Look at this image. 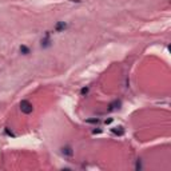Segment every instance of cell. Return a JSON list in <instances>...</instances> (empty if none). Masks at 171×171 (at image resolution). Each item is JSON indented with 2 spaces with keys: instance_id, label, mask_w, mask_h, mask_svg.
<instances>
[{
  "instance_id": "6da1fadb",
  "label": "cell",
  "mask_w": 171,
  "mask_h": 171,
  "mask_svg": "<svg viewBox=\"0 0 171 171\" xmlns=\"http://www.w3.org/2000/svg\"><path fill=\"white\" fill-rule=\"evenodd\" d=\"M20 110H21V112H24V114H31L32 110H33V107L28 100H21L20 102Z\"/></svg>"
},
{
  "instance_id": "7a4b0ae2",
  "label": "cell",
  "mask_w": 171,
  "mask_h": 171,
  "mask_svg": "<svg viewBox=\"0 0 171 171\" xmlns=\"http://www.w3.org/2000/svg\"><path fill=\"white\" fill-rule=\"evenodd\" d=\"M120 106H122V102L120 100H114V102L110 103V106H108V111H115V110H119L120 108Z\"/></svg>"
},
{
  "instance_id": "3957f363",
  "label": "cell",
  "mask_w": 171,
  "mask_h": 171,
  "mask_svg": "<svg viewBox=\"0 0 171 171\" xmlns=\"http://www.w3.org/2000/svg\"><path fill=\"white\" fill-rule=\"evenodd\" d=\"M111 132L115 134V135H123V134H124V128H123L122 126L114 127V128H111Z\"/></svg>"
},
{
  "instance_id": "277c9868",
  "label": "cell",
  "mask_w": 171,
  "mask_h": 171,
  "mask_svg": "<svg viewBox=\"0 0 171 171\" xmlns=\"http://www.w3.org/2000/svg\"><path fill=\"white\" fill-rule=\"evenodd\" d=\"M67 28V24H65L64 21H59L56 25H55V31L56 32H60V31H63V29Z\"/></svg>"
},
{
  "instance_id": "5b68a950",
  "label": "cell",
  "mask_w": 171,
  "mask_h": 171,
  "mask_svg": "<svg viewBox=\"0 0 171 171\" xmlns=\"http://www.w3.org/2000/svg\"><path fill=\"white\" fill-rule=\"evenodd\" d=\"M48 45H49V32H45L44 39L41 40V47L45 48V47H48Z\"/></svg>"
},
{
  "instance_id": "8992f818",
  "label": "cell",
  "mask_w": 171,
  "mask_h": 171,
  "mask_svg": "<svg viewBox=\"0 0 171 171\" xmlns=\"http://www.w3.org/2000/svg\"><path fill=\"white\" fill-rule=\"evenodd\" d=\"M61 152H63V155H65V156H72V150H71L69 146L63 147V148H61Z\"/></svg>"
},
{
  "instance_id": "52a82bcc",
  "label": "cell",
  "mask_w": 171,
  "mask_h": 171,
  "mask_svg": "<svg viewBox=\"0 0 171 171\" xmlns=\"http://www.w3.org/2000/svg\"><path fill=\"white\" fill-rule=\"evenodd\" d=\"M19 51H20V52L23 53V55H28V53H29V48L27 47V45H20Z\"/></svg>"
},
{
  "instance_id": "ba28073f",
  "label": "cell",
  "mask_w": 171,
  "mask_h": 171,
  "mask_svg": "<svg viewBox=\"0 0 171 171\" xmlns=\"http://www.w3.org/2000/svg\"><path fill=\"white\" fill-rule=\"evenodd\" d=\"M80 94L83 95V96H85V95L88 94V87H84V88H81V91H80Z\"/></svg>"
},
{
  "instance_id": "9c48e42d",
  "label": "cell",
  "mask_w": 171,
  "mask_h": 171,
  "mask_svg": "<svg viewBox=\"0 0 171 171\" xmlns=\"http://www.w3.org/2000/svg\"><path fill=\"white\" fill-rule=\"evenodd\" d=\"M87 123H99V119H87Z\"/></svg>"
},
{
  "instance_id": "30bf717a",
  "label": "cell",
  "mask_w": 171,
  "mask_h": 171,
  "mask_svg": "<svg viewBox=\"0 0 171 171\" xmlns=\"http://www.w3.org/2000/svg\"><path fill=\"white\" fill-rule=\"evenodd\" d=\"M136 170H140L142 168V164H140V159H138V162H136V166H135Z\"/></svg>"
},
{
  "instance_id": "8fae6325",
  "label": "cell",
  "mask_w": 171,
  "mask_h": 171,
  "mask_svg": "<svg viewBox=\"0 0 171 171\" xmlns=\"http://www.w3.org/2000/svg\"><path fill=\"white\" fill-rule=\"evenodd\" d=\"M111 122H112V119H107V120H106V124H108V123H111Z\"/></svg>"
}]
</instances>
